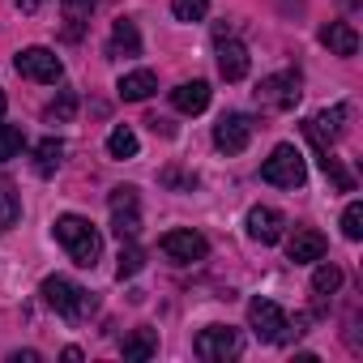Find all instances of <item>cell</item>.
<instances>
[{
    "label": "cell",
    "instance_id": "6da1fadb",
    "mask_svg": "<svg viewBox=\"0 0 363 363\" xmlns=\"http://www.w3.org/2000/svg\"><path fill=\"white\" fill-rule=\"evenodd\" d=\"M52 231H56V240H60V248L69 252V261H73V265H82V269H94V265H99L103 235L94 231V223H90V218H82V214H60Z\"/></svg>",
    "mask_w": 363,
    "mask_h": 363
},
{
    "label": "cell",
    "instance_id": "7a4b0ae2",
    "mask_svg": "<svg viewBox=\"0 0 363 363\" xmlns=\"http://www.w3.org/2000/svg\"><path fill=\"white\" fill-rule=\"evenodd\" d=\"M43 299H48V308L56 312V316H65V320H86L90 312H94V295L86 291V286H77V282H69V278H60V274H52V278H43Z\"/></svg>",
    "mask_w": 363,
    "mask_h": 363
},
{
    "label": "cell",
    "instance_id": "3957f363",
    "mask_svg": "<svg viewBox=\"0 0 363 363\" xmlns=\"http://www.w3.org/2000/svg\"><path fill=\"white\" fill-rule=\"evenodd\" d=\"M261 179H265V184H274V189H303V179H308L303 154L291 141L274 145V154L261 162Z\"/></svg>",
    "mask_w": 363,
    "mask_h": 363
},
{
    "label": "cell",
    "instance_id": "277c9868",
    "mask_svg": "<svg viewBox=\"0 0 363 363\" xmlns=\"http://www.w3.org/2000/svg\"><path fill=\"white\" fill-rule=\"evenodd\" d=\"M248 325H252V333H257L261 342H269V346H282V342L291 337V320H286V312H282L274 299H252V303H248Z\"/></svg>",
    "mask_w": 363,
    "mask_h": 363
},
{
    "label": "cell",
    "instance_id": "5b68a950",
    "mask_svg": "<svg viewBox=\"0 0 363 363\" xmlns=\"http://www.w3.org/2000/svg\"><path fill=\"white\" fill-rule=\"evenodd\" d=\"M257 94V107H265V111H291L295 103H299V73H274V77H261V86L252 90Z\"/></svg>",
    "mask_w": 363,
    "mask_h": 363
},
{
    "label": "cell",
    "instance_id": "8992f818",
    "mask_svg": "<svg viewBox=\"0 0 363 363\" xmlns=\"http://www.w3.org/2000/svg\"><path fill=\"white\" fill-rule=\"evenodd\" d=\"M193 350H197L201 359H210V363H227V359H235V354L244 350V337H240V329H231V325H206V329L197 333Z\"/></svg>",
    "mask_w": 363,
    "mask_h": 363
},
{
    "label": "cell",
    "instance_id": "52a82bcc",
    "mask_svg": "<svg viewBox=\"0 0 363 363\" xmlns=\"http://www.w3.org/2000/svg\"><path fill=\"white\" fill-rule=\"evenodd\" d=\"M107 206H111V231L120 235V240H137V231H141V206H137V189H111V197H107Z\"/></svg>",
    "mask_w": 363,
    "mask_h": 363
},
{
    "label": "cell",
    "instance_id": "ba28073f",
    "mask_svg": "<svg viewBox=\"0 0 363 363\" xmlns=\"http://www.w3.org/2000/svg\"><path fill=\"white\" fill-rule=\"evenodd\" d=\"M158 248H162V257H167V261H175V265L206 261V252H210V244H206V235H201V231H167V235L158 240Z\"/></svg>",
    "mask_w": 363,
    "mask_h": 363
},
{
    "label": "cell",
    "instance_id": "9c48e42d",
    "mask_svg": "<svg viewBox=\"0 0 363 363\" xmlns=\"http://www.w3.org/2000/svg\"><path fill=\"white\" fill-rule=\"evenodd\" d=\"M18 73L22 77H30V82H43V86H56L60 77H65V65L56 60V52H48V48H26V52H18Z\"/></svg>",
    "mask_w": 363,
    "mask_h": 363
},
{
    "label": "cell",
    "instance_id": "30bf717a",
    "mask_svg": "<svg viewBox=\"0 0 363 363\" xmlns=\"http://www.w3.org/2000/svg\"><path fill=\"white\" fill-rule=\"evenodd\" d=\"M252 116H244V111H227L218 124H214V145L223 150V154H244L248 150V141H252Z\"/></svg>",
    "mask_w": 363,
    "mask_h": 363
},
{
    "label": "cell",
    "instance_id": "8fae6325",
    "mask_svg": "<svg viewBox=\"0 0 363 363\" xmlns=\"http://www.w3.org/2000/svg\"><path fill=\"white\" fill-rule=\"evenodd\" d=\"M282 227H286V218L278 214V210H269V206H252L248 210V235L257 240V244H278L282 240Z\"/></svg>",
    "mask_w": 363,
    "mask_h": 363
},
{
    "label": "cell",
    "instance_id": "7c38bea8",
    "mask_svg": "<svg viewBox=\"0 0 363 363\" xmlns=\"http://www.w3.org/2000/svg\"><path fill=\"white\" fill-rule=\"evenodd\" d=\"M218 73L227 82H244L248 77V48L240 39H231V35L218 39Z\"/></svg>",
    "mask_w": 363,
    "mask_h": 363
},
{
    "label": "cell",
    "instance_id": "4fadbf2b",
    "mask_svg": "<svg viewBox=\"0 0 363 363\" xmlns=\"http://www.w3.org/2000/svg\"><path fill=\"white\" fill-rule=\"evenodd\" d=\"M171 103H175V111H184V116H201L210 107V82H184V86H175Z\"/></svg>",
    "mask_w": 363,
    "mask_h": 363
},
{
    "label": "cell",
    "instance_id": "5bb4252c",
    "mask_svg": "<svg viewBox=\"0 0 363 363\" xmlns=\"http://www.w3.org/2000/svg\"><path fill=\"white\" fill-rule=\"evenodd\" d=\"M286 257H291L295 265L320 261V257H325V235H320V231H295V240L286 244Z\"/></svg>",
    "mask_w": 363,
    "mask_h": 363
},
{
    "label": "cell",
    "instance_id": "9a60e30c",
    "mask_svg": "<svg viewBox=\"0 0 363 363\" xmlns=\"http://www.w3.org/2000/svg\"><path fill=\"white\" fill-rule=\"evenodd\" d=\"M107 56H141V35H137V22H128V18H120L116 26H111V43H107Z\"/></svg>",
    "mask_w": 363,
    "mask_h": 363
},
{
    "label": "cell",
    "instance_id": "2e32d148",
    "mask_svg": "<svg viewBox=\"0 0 363 363\" xmlns=\"http://www.w3.org/2000/svg\"><path fill=\"white\" fill-rule=\"evenodd\" d=\"M116 90H120V99H124V103H145V99L158 90V77H154L150 69H137V73H124Z\"/></svg>",
    "mask_w": 363,
    "mask_h": 363
},
{
    "label": "cell",
    "instance_id": "e0dca14e",
    "mask_svg": "<svg viewBox=\"0 0 363 363\" xmlns=\"http://www.w3.org/2000/svg\"><path fill=\"white\" fill-rule=\"evenodd\" d=\"M99 0H60V13H65V39H82V30L90 26Z\"/></svg>",
    "mask_w": 363,
    "mask_h": 363
},
{
    "label": "cell",
    "instance_id": "ac0fdd59",
    "mask_svg": "<svg viewBox=\"0 0 363 363\" xmlns=\"http://www.w3.org/2000/svg\"><path fill=\"white\" fill-rule=\"evenodd\" d=\"M320 43H325L333 56H354V52H359V35H354L346 22H329V26L320 30Z\"/></svg>",
    "mask_w": 363,
    "mask_h": 363
},
{
    "label": "cell",
    "instance_id": "d6986e66",
    "mask_svg": "<svg viewBox=\"0 0 363 363\" xmlns=\"http://www.w3.org/2000/svg\"><path fill=\"white\" fill-rule=\"evenodd\" d=\"M22 218V193L13 189L9 175H0V231H13Z\"/></svg>",
    "mask_w": 363,
    "mask_h": 363
},
{
    "label": "cell",
    "instance_id": "ffe728a7",
    "mask_svg": "<svg viewBox=\"0 0 363 363\" xmlns=\"http://www.w3.org/2000/svg\"><path fill=\"white\" fill-rule=\"evenodd\" d=\"M60 162H65V141H60V137H43V141L35 145V171H39V175H56Z\"/></svg>",
    "mask_w": 363,
    "mask_h": 363
},
{
    "label": "cell",
    "instance_id": "44dd1931",
    "mask_svg": "<svg viewBox=\"0 0 363 363\" xmlns=\"http://www.w3.org/2000/svg\"><path fill=\"white\" fill-rule=\"evenodd\" d=\"M158 354V329H133L124 337V359H154Z\"/></svg>",
    "mask_w": 363,
    "mask_h": 363
},
{
    "label": "cell",
    "instance_id": "7402d4cb",
    "mask_svg": "<svg viewBox=\"0 0 363 363\" xmlns=\"http://www.w3.org/2000/svg\"><path fill=\"white\" fill-rule=\"evenodd\" d=\"M73 116H77V94H73V90H60V94L43 107V120H48V124H69Z\"/></svg>",
    "mask_w": 363,
    "mask_h": 363
},
{
    "label": "cell",
    "instance_id": "603a6c76",
    "mask_svg": "<svg viewBox=\"0 0 363 363\" xmlns=\"http://www.w3.org/2000/svg\"><path fill=\"white\" fill-rule=\"evenodd\" d=\"M141 265H145V252H141L133 240H120V265H116V278H120V282H124V278H137Z\"/></svg>",
    "mask_w": 363,
    "mask_h": 363
},
{
    "label": "cell",
    "instance_id": "cb8c5ba5",
    "mask_svg": "<svg viewBox=\"0 0 363 363\" xmlns=\"http://www.w3.org/2000/svg\"><path fill=\"white\" fill-rule=\"evenodd\" d=\"M107 154H111V158H133V154H137V133H133L128 124L111 128V137H107Z\"/></svg>",
    "mask_w": 363,
    "mask_h": 363
},
{
    "label": "cell",
    "instance_id": "d4e9b609",
    "mask_svg": "<svg viewBox=\"0 0 363 363\" xmlns=\"http://www.w3.org/2000/svg\"><path fill=\"white\" fill-rule=\"evenodd\" d=\"M316 158H320V171H325V175L333 179V184H337L342 193H350V189H354V179H350V171H346V167H342V162H337V158H333L329 150H320Z\"/></svg>",
    "mask_w": 363,
    "mask_h": 363
},
{
    "label": "cell",
    "instance_id": "484cf974",
    "mask_svg": "<svg viewBox=\"0 0 363 363\" xmlns=\"http://www.w3.org/2000/svg\"><path fill=\"white\" fill-rule=\"evenodd\" d=\"M22 145H26V137H22V128H18V124H0V162L18 158V154H22Z\"/></svg>",
    "mask_w": 363,
    "mask_h": 363
},
{
    "label": "cell",
    "instance_id": "4316f807",
    "mask_svg": "<svg viewBox=\"0 0 363 363\" xmlns=\"http://www.w3.org/2000/svg\"><path fill=\"white\" fill-rule=\"evenodd\" d=\"M337 286H342V269H337V265H329V261H325V265H316V274H312V291H316V295H333Z\"/></svg>",
    "mask_w": 363,
    "mask_h": 363
},
{
    "label": "cell",
    "instance_id": "83f0119b",
    "mask_svg": "<svg viewBox=\"0 0 363 363\" xmlns=\"http://www.w3.org/2000/svg\"><path fill=\"white\" fill-rule=\"evenodd\" d=\"M206 9H210V0H171V13L179 22H201Z\"/></svg>",
    "mask_w": 363,
    "mask_h": 363
},
{
    "label": "cell",
    "instance_id": "f1b7e54d",
    "mask_svg": "<svg viewBox=\"0 0 363 363\" xmlns=\"http://www.w3.org/2000/svg\"><path fill=\"white\" fill-rule=\"evenodd\" d=\"M342 235H346V240H363V206H359V201L346 206V214H342Z\"/></svg>",
    "mask_w": 363,
    "mask_h": 363
},
{
    "label": "cell",
    "instance_id": "f546056e",
    "mask_svg": "<svg viewBox=\"0 0 363 363\" xmlns=\"http://www.w3.org/2000/svg\"><path fill=\"white\" fill-rule=\"evenodd\" d=\"M162 184H167V189H193V184H197V175H193V171H175V167H171V171H162Z\"/></svg>",
    "mask_w": 363,
    "mask_h": 363
},
{
    "label": "cell",
    "instance_id": "4dcf8cb0",
    "mask_svg": "<svg viewBox=\"0 0 363 363\" xmlns=\"http://www.w3.org/2000/svg\"><path fill=\"white\" fill-rule=\"evenodd\" d=\"M9 363H39V354H35V350H13Z\"/></svg>",
    "mask_w": 363,
    "mask_h": 363
},
{
    "label": "cell",
    "instance_id": "1f68e13d",
    "mask_svg": "<svg viewBox=\"0 0 363 363\" xmlns=\"http://www.w3.org/2000/svg\"><path fill=\"white\" fill-rule=\"evenodd\" d=\"M43 5H48V0H18V9H22V13H39Z\"/></svg>",
    "mask_w": 363,
    "mask_h": 363
},
{
    "label": "cell",
    "instance_id": "d6a6232c",
    "mask_svg": "<svg viewBox=\"0 0 363 363\" xmlns=\"http://www.w3.org/2000/svg\"><path fill=\"white\" fill-rule=\"evenodd\" d=\"M5 107H9V99H5V94H0V116H5Z\"/></svg>",
    "mask_w": 363,
    "mask_h": 363
}]
</instances>
